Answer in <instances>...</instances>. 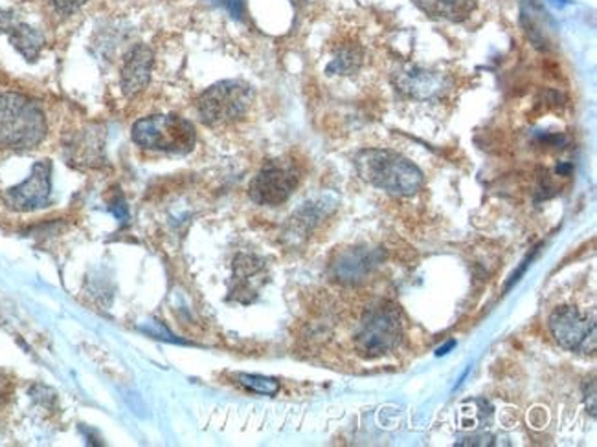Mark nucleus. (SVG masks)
Wrapping results in <instances>:
<instances>
[{
	"instance_id": "f257e3e1",
	"label": "nucleus",
	"mask_w": 597,
	"mask_h": 447,
	"mask_svg": "<svg viewBox=\"0 0 597 447\" xmlns=\"http://www.w3.org/2000/svg\"><path fill=\"white\" fill-rule=\"evenodd\" d=\"M355 167L365 182L390 195L413 196L423 185L421 169L395 150H360Z\"/></svg>"
},
{
	"instance_id": "f03ea898",
	"label": "nucleus",
	"mask_w": 597,
	"mask_h": 447,
	"mask_svg": "<svg viewBox=\"0 0 597 447\" xmlns=\"http://www.w3.org/2000/svg\"><path fill=\"white\" fill-rule=\"evenodd\" d=\"M41 105L17 93L0 94V150H29L47 138Z\"/></svg>"
},
{
	"instance_id": "7ed1b4c3",
	"label": "nucleus",
	"mask_w": 597,
	"mask_h": 447,
	"mask_svg": "<svg viewBox=\"0 0 597 447\" xmlns=\"http://www.w3.org/2000/svg\"><path fill=\"white\" fill-rule=\"evenodd\" d=\"M134 144L145 150L166 155H188L198 144V132L192 121L180 116H147L131 129Z\"/></svg>"
},
{
	"instance_id": "20e7f679",
	"label": "nucleus",
	"mask_w": 597,
	"mask_h": 447,
	"mask_svg": "<svg viewBox=\"0 0 597 447\" xmlns=\"http://www.w3.org/2000/svg\"><path fill=\"white\" fill-rule=\"evenodd\" d=\"M355 349L365 358H379L397 349L403 338V316L397 304L381 301L366 310L354 336Z\"/></svg>"
},
{
	"instance_id": "39448f33",
	"label": "nucleus",
	"mask_w": 597,
	"mask_h": 447,
	"mask_svg": "<svg viewBox=\"0 0 597 447\" xmlns=\"http://www.w3.org/2000/svg\"><path fill=\"white\" fill-rule=\"evenodd\" d=\"M254 88L239 80L219 81L198 99V112L204 125L220 126L244 118L254 104Z\"/></svg>"
},
{
	"instance_id": "423d86ee",
	"label": "nucleus",
	"mask_w": 597,
	"mask_h": 447,
	"mask_svg": "<svg viewBox=\"0 0 597 447\" xmlns=\"http://www.w3.org/2000/svg\"><path fill=\"white\" fill-rule=\"evenodd\" d=\"M302 172L295 161L273 160L250 182L249 195L260 206H282L300 185Z\"/></svg>"
},
{
	"instance_id": "0eeeda50",
	"label": "nucleus",
	"mask_w": 597,
	"mask_h": 447,
	"mask_svg": "<svg viewBox=\"0 0 597 447\" xmlns=\"http://www.w3.org/2000/svg\"><path fill=\"white\" fill-rule=\"evenodd\" d=\"M551 336L557 343L570 352L594 354L596 350L597 327L594 317L581 314L575 306H561L550 316Z\"/></svg>"
},
{
	"instance_id": "6e6552de",
	"label": "nucleus",
	"mask_w": 597,
	"mask_h": 447,
	"mask_svg": "<svg viewBox=\"0 0 597 447\" xmlns=\"http://www.w3.org/2000/svg\"><path fill=\"white\" fill-rule=\"evenodd\" d=\"M52 195V164L48 160L37 161L32 167L29 177L2 195L4 206L13 212H35L48 206Z\"/></svg>"
},
{
	"instance_id": "1a4fd4ad",
	"label": "nucleus",
	"mask_w": 597,
	"mask_h": 447,
	"mask_svg": "<svg viewBox=\"0 0 597 447\" xmlns=\"http://www.w3.org/2000/svg\"><path fill=\"white\" fill-rule=\"evenodd\" d=\"M265 282V263L255 255H238L234 258L232 288L230 299L249 304L258 298L261 285Z\"/></svg>"
},
{
	"instance_id": "9d476101",
	"label": "nucleus",
	"mask_w": 597,
	"mask_h": 447,
	"mask_svg": "<svg viewBox=\"0 0 597 447\" xmlns=\"http://www.w3.org/2000/svg\"><path fill=\"white\" fill-rule=\"evenodd\" d=\"M152 48H147L145 45H136L131 48L123 59L122 74H120L123 96L134 98L140 93H144L152 81Z\"/></svg>"
},
{
	"instance_id": "9b49d317",
	"label": "nucleus",
	"mask_w": 597,
	"mask_h": 447,
	"mask_svg": "<svg viewBox=\"0 0 597 447\" xmlns=\"http://www.w3.org/2000/svg\"><path fill=\"white\" fill-rule=\"evenodd\" d=\"M379 253L366 247H355L341 253L333 263V276L341 282H359L379 264Z\"/></svg>"
},
{
	"instance_id": "f8f14e48",
	"label": "nucleus",
	"mask_w": 597,
	"mask_h": 447,
	"mask_svg": "<svg viewBox=\"0 0 597 447\" xmlns=\"http://www.w3.org/2000/svg\"><path fill=\"white\" fill-rule=\"evenodd\" d=\"M395 85L401 93L414 99H429L443 90L445 81L440 74L421 69H408L395 75Z\"/></svg>"
},
{
	"instance_id": "ddd939ff",
	"label": "nucleus",
	"mask_w": 597,
	"mask_h": 447,
	"mask_svg": "<svg viewBox=\"0 0 597 447\" xmlns=\"http://www.w3.org/2000/svg\"><path fill=\"white\" fill-rule=\"evenodd\" d=\"M337 206V201L331 196H319L314 201L303 204L298 212L290 217L289 228L292 235H308L330 215Z\"/></svg>"
},
{
	"instance_id": "4468645a",
	"label": "nucleus",
	"mask_w": 597,
	"mask_h": 447,
	"mask_svg": "<svg viewBox=\"0 0 597 447\" xmlns=\"http://www.w3.org/2000/svg\"><path fill=\"white\" fill-rule=\"evenodd\" d=\"M416 7L430 17L462 23L475 12L476 0H414Z\"/></svg>"
},
{
	"instance_id": "2eb2a0df",
	"label": "nucleus",
	"mask_w": 597,
	"mask_h": 447,
	"mask_svg": "<svg viewBox=\"0 0 597 447\" xmlns=\"http://www.w3.org/2000/svg\"><path fill=\"white\" fill-rule=\"evenodd\" d=\"M8 39H10V45H12L15 50H17L21 56H23L26 61H35L39 58L43 48H45V35L39 29L29 26V24L19 21L15 26H13L12 32L8 34Z\"/></svg>"
},
{
	"instance_id": "dca6fc26",
	"label": "nucleus",
	"mask_w": 597,
	"mask_h": 447,
	"mask_svg": "<svg viewBox=\"0 0 597 447\" xmlns=\"http://www.w3.org/2000/svg\"><path fill=\"white\" fill-rule=\"evenodd\" d=\"M362 48L359 45H344V47L338 48L331 63L327 64L325 72L330 75H354L359 72L360 64H362Z\"/></svg>"
},
{
	"instance_id": "f3484780",
	"label": "nucleus",
	"mask_w": 597,
	"mask_h": 447,
	"mask_svg": "<svg viewBox=\"0 0 597 447\" xmlns=\"http://www.w3.org/2000/svg\"><path fill=\"white\" fill-rule=\"evenodd\" d=\"M72 160L80 161L83 166H96L102 156V142L96 132H83L82 136L70 145Z\"/></svg>"
},
{
	"instance_id": "a211bd4d",
	"label": "nucleus",
	"mask_w": 597,
	"mask_h": 447,
	"mask_svg": "<svg viewBox=\"0 0 597 447\" xmlns=\"http://www.w3.org/2000/svg\"><path fill=\"white\" fill-rule=\"evenodd\" d=\"M234 378L241 387L258 392V395L274 396L279 390L278 379L268 378V376L239 373Z\"/></svg>"
},
{
	"instance_id": "6ab92c4d",
	"label": "nucleus",
	"mask_w": 597,
	"mask_h": 447,
	"mask_svg": "<svg viewBox=\"0 0 597 447\" xmlns=\"http://www.w3.org/2000/svg\"><path fill=\"white\" fill-rule=\"evenodd\" d=\"M215 7L225 8L234 19H244V13H247V8H244V0H208Z\"/></svg>"
},
{
	"instance_id": "aec40b11",
	"label": "nucleus",
	"mask_w": 597,
	"mask_h": 447,
	"mask_svg": "<svg viewBox=\"0 0 597 447\" xmlns=\"http://www.w3.org/2000/svg\"><path fill=\"white\" fill-rule=\"evenodd\" d=\"M583 401L585 408L592 416H596V379H586L583 384Z\"/></svg>"
},
{
	"instance_id": "412c9836",
	"label": "nucleus",
	"mask_w": 597,
	"mask_h": 447,
	"mask_svg": "<svg viewBox=\"0 0 597 447\" xmlns=\"http://www.w3.org/2000/svg\"><path fill=\"white\" fill-rule=\"evenodd\" d=\"M110 213L120 220V222L126 224L129 220V207L128 202L123 198L122 195H118L117 198H112L109 206Z\"/></svg>"
},
{
	"instance_id": "4be33fe9",
	"label": "nucleus",
	"mask_w": 597,
	"mask_h": 447,
	"mask_svg": "<svg viewBox=\"0 0 597 447\" xmlns=\"http://www.w3.org/2000/svg\"><path fill=\"white\" fill-rule=\"evenodd\" d=\"M52 2L59 13L70 15V13L77 12L80 8L85 7L88 0H52Z\"/></svg>"
},
{
	"instance_id": "5701e85b",
	"label": "nucleus",
	"mask_w": 597,
	"mask_h": 447,
	"mask_svg": "<svg viewBox=\"0 0 597 447\" xmlns=\"http://www.w3.org/2000/svg\"><path fill=\"white\" fill-rule=\"evenodd\" d=\"M21 19L13 12L8 10H0V35H8L12 32L13 26L19 23Z\"/></svg>"
},
{
	"instance_id": "b1692460",
	"label": "nucleus",
	"mask_w": 597,
	"mask_h": 447,
	"mask_svg": "<svg viewBox=\"0 0 597 447\" xmlns=\"http://www.w3.org/2000/svg\"><path fill=\"white\" fill-rule=\"evenodd\" d=\"M12 382H10V378H8L7 374L0 371V406H4V403L10 400V396H12Z\"/></svg>"
},
{
	"instance_id": "393cba45",
	"label": "nucleus",
	"mask_w": 597,
	"mask_h": 447,
	"mask_svg": "<svg viewBox=\"0 0 597 447\" xmlns=\"http://www.w3.org/2000/svg\"><path fill=\"white\" fill-rule=\"evenodd\" d=\"M454 345H456L454 343V341H449V343L443 345V347H440V349H438V352H435V354L445 355L446 352H449V350L453 349Z\"/></svg>"
}]
</instances>
